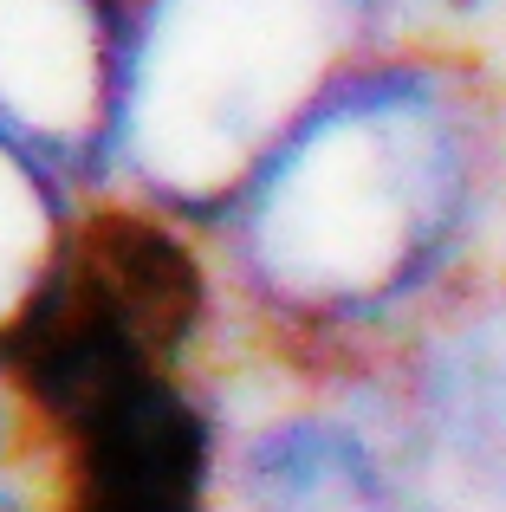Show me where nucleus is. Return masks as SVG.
<instances>
[{
  "instance_id": "obj_2",
  "label": "nucleus",
  "mask_w": 506,
  "mask_h": 512,
  "mask_svg": "<svg viewBox=\"0 0 506 512\" xmlns=\"http://www.w3.org/2000/svg\"><path fill=\"white\" fill-rule=\"evenodd\" d=\"M78 512H202V428L163 376L72 422Z\"/></svg>"
},
{
  "instance_id": "obj_3",
  "label": "nucleus",
  "mask_w": 506,
  "mask_h": 512,
  "mask_svg": "<svg viewBox=\"0 0 506 512\" xmlns=\"http://www.w3.org/2000/svg\"><path fill=\"white\" fill-rule=\"evenodd\" d=\"M65 273L117 318L156 363L202 325V266L156 214L98 208L72 240Z\"/></svg>"
},
{
  "instance_id": "obj_1",
  "label": "nucleus",
  "mask_w": 506,
  "mask_h": 512,
  "mask_svg": "<svg viewBox=\"0 0 506 512\" xmlns=\"http://www.w3.org/2000/svg\"><path fill=\"white\" fill-rule=\"evenodd\" d=\"M124 33L117 0H0V124L65 137L104 117Z\"/></svg>"
}]
</instances>
